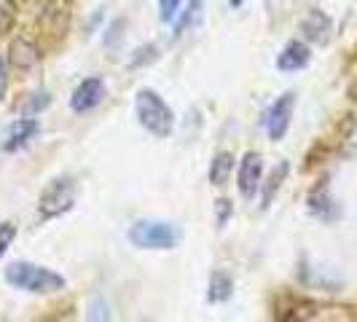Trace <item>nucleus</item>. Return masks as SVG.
<instances>
[{
	"label": "nucleus",
	"instance_id": "f257e3e1",
	"mask_svg": "<svg viewBox=\"0 0 357 322\" xmlns=\"http://www.w3.org/2000/svg\"><path fill=\"white\" fill-rule=\"evenodd\" d=\"M6 282L8 285L19 287V290H27V293H56L65 287V279L52 271V268L36 266V263H27V261H14L6 268Z\"/></svg>",
	"mask_w": 357,
	"mask_h": 322
},
{
	"label": "nucleus",
	"instance_id": "f03ea898",
	"mask_svg": "<svg viewBox=\"0 0 357 322\" xmlns=\"http://www.w3.org/2000/svg\"><path fill=\"white\" fill-rule=\"evenodd\" d=\"M129 239L135 247L140 250H172L178 247L183 233L175 223H164V220H140L129 229Z\"/></svg>",
	"mask_w": 357,
	"mask_h": 322
},
{
	"label": "nucleus",
	"instance_id": "7ed1b4c3",
	"mask_svg": "<svg viewBox=\"0 0 357 322\" xmlns=\"http://www.w3.org/2000/svg\"><path fill=\"white\" fill-rule=\"evenodd\" d=\"M137 118H140V124L153 135V137H169V132H172V124H175V116H172V110L169 105L161 100L156 91L151 89H143L137 91Z\"/></svg>",
	"mask_w": 357,
	"mask_h": 322
},
{
	"label": "nucleus",
	"instance_id": "20e7f679",
	"mask_svg": "<svg viewBox=\"0 0 357 322\" xmlns=\"http://www.w3.org/2000/svg\"><path fill=\"white\" fill-rule=\"evenodd\" d=\"M277 317L285 322H293V320H301V322L355 320L352 309H347V306H333V304H317V301H296L293 306H285Z\"/></svg>",
	"mask_w": 357,
	"mask_h": 322
},
{
	"label": "nucleus",
	"instance_id": "39448f33",
	"mask_svg": "<svg viewBox=\"0 0 357 322\" xmlns=\"http://www.w3.org/2000/svg\"><path fill=\"white\" fill-rule=\"evenodd\" d=\"M73 204H75V183L70 178H56L43 188V194L38 199V213L43 220H49L68 213Z\"/></svg>",
	"mask_w": 357,
	"mask_h": 322
},
{
	"label": "nucleus",
	"instance_id": "423d86ee",
	"mask_svg": "<svg viewBox=\"0 0 357 322\" xmlns=\"http://www.w3.org/2000/svg\"><path fill=\"white\" fill-rule=\"evenodd\" d=\"M293 105H296V94L287 91V94H282L274 105L268 107L266 132L271 140H282L287 135V126H290V118H293Z\"/></svg>",
	"mask_w": 357,
	"mask_h": 322
},
{
	"label": "nucleus",
	"instance_id": "0eeeda50",
	"mask_svg": "<svg viewBox=\"0 0 357 322\" xmlns=\"http://www.w3.org/2000/svg\"><path fill=\"white\" fill-rule=\"evenodd\" d=\"M261 178H264V159L261 153H245V159L239 161V175H236V185L242 191V197H255V191L261 188Z\"/></svg>",
	"mask_w": 357,
	"mask_h": 322
},
{
	"label": "nucleus",
	"instance_id": "6e6552de",
	"mask_svg": "<svg viewBox=\"0 0 357 322\" xmlns=\"http://www.w3.org/2000/svg\"><path fill=\"white\" fill-rule=\"evenodd\" d=\"M105 97V84L100 78H86L84 84H78V89L73 91L70 105L75 113H86L91 107H97Z\"/></svg>",
	"mask_w": 357,
	"mask_h": 322
},
{
	"label": "nucleus",
	"instance_id": "1a4fd4ad",
	"mask_svg": "<svg viewBox=\"0 0 357 322\" xmlns=\"http://www.w3.org/2000/svg\"><path fill=\"white\" fill-rule=\"evenodd\" d=\"M8 62L22 72L33 70L38 62H40V49H38L30 38H17L11 43V49H8Z\"/></svg>",
	"mask_w": 357,
	"mask_h": 322
},
{
	"label": "nucleus",
	"instance_id": "9d476101",
	"mask_svg": "<svg viewBox=\"0 0 357 322\" xmlns=\"http://www.w3.org/2000/svg\"><path fill=\"white\" fill-rule=\"evenodd\" d=\"M38 121L36 118H19L14 124L8 126V132L3 135V151H17L22 145L27 143V140H33L38 135Z\"/></svg>",
	"mask_w": 357,
	"mask_h": 322
},
{
	"label": "nucleus",
	"instance_id": "9b49d317",
	"mask_svg": "<svg viewBox=\"0 0 357 322\" xmlns=\"http://www.w3.org/2000/svg\"><path fill=\"white\" fill-rule=\"evenodd\" d=\"M309 59H312V54H309V46L301 43V40H290L282 54L277 56V68L285 72H293V70H301L309 65Z\"/></svg>",
	"mask_w": 357,
	"mask_h": 322
},
{
	"label": "nucleus",
	"instance_id": "f8f14e48",
	"mask_svg": "<svg viewBox=\"0 0 357 322\" xmlns=\"http://www.w3.org/2000/svg\"><path fill=\"white\" fill-rule=\"evenodd\" d=\"M301 30L312 43H325L331 36V19L322 11H309V17L301 22Z\"/></svg>",
	"mask_w": 357,
	"mask_h": 322
},
{
	"label": "nucleus",
	"instance_id": "ddd939ff",
	"mask_svg": "<svg viewBox=\"0 0 357 322\" xmlns=\"http://www.w3.org/2000/svg\"><path fill=\"white\" fill-rule=\"evenodd\" d=\"M231 172H234V153L220 151V153L213 159V164H210V183L220 188V185H226V183H229Z\"/></svg>",
	"mask_w": 357,
	"mask_h": 322
},
{
	"label": "nucleus",
	"instance_id": "4468645a",
	"mask_svg": "<svg viewBox=\"0 0 357 322\" xmlns=\"http://www.w3.org/2000/svg\"><path fill=\"white\" fill-rule=\"evenodd\" d=\"M234 293V282L226 271H215L213 279H210V301L213 304H223L229 301Z\"/></svg>",
	"mask_w": 357,
	"mask_h": 322
},
{
	"label": "nucleus",
	"instance_id": "2eb2a0df",
	"mask_svg": "<svg viewBox=\"0 0 357 322\" xmlns=\"http://www.w3.org/2000/svg\"><path fill=\"white\" fill-rule=\"evenodd\" d=\"M287 169H290V167H287V161H282V164L268 175V183H266V188H264V204H261V207H268V204H271L274 194H277V191H280V185L285 183Z\"/></svg>",
	"mask_w": 357,
	"mask_h": 322
},
{
	"label": "nucleus",
	"instance_id": "dca6fc26",
	"mask_svg": "<svg viewBox=\"0 0 357 322\" xmlns=\"http://www.w3.org/2000/svg\"><path fill=\"white\" fill-rule=\"evenodd\" d=\"M341 153H357V116L341 126Z\"/></svg>",
	"mask_w": 357,
	"mask_h": 322
},
{
	"label": "nucleus",
	"instance_id": "f3484780",
	"mask_svg": "<svg viewBox=\"0 0 357 322\" xmlns=\"http://www.w3.org/2000/svg\"><path fill=\"white\" fill-rule=\"evenodd\" d=\"M331 204H333V201L328 199V191H325V188H317V191L309 197V210H312L314 215H320V217H325V220H328V217H333V215L328 213V210H331Z\"/></svg>",
	"mask_w": 357,
	"mask_h": 322
},
{
	"label": "nucleus",
	"instance_id": "a211bd4d",
	"mask_svg": "<svg viewBox=\"0 0 357 322\" xmlns=\"http://www.w3.org/2000/svg\"><path fill=\"white\" fill-rule=\"evenodd\" d=\"M14 27V6L8 0H0V36H6Z\"/></svg>",
	"mask_w": 357,
	"mask_h": 322
},
{
	"label": "nucleus",
	"instance_id": "6ab92c4d",
	"mask_svg": "<svg viewBox=\"0 0 357 322\" xmlns=\"http://www.w3.org/2000/svg\"><path fill=\"white\" fill-rule=\"evenodd\" d=\"M14 236H17V226H14V223H3V226H0V258L11 247Z\"/></svg>",
	"mask_w": 357,
	"mask_h": 322
},
{
	"label": "nucleus",
	"instance_id": "aec40b11",
	"mask_svg": "<svg viewBox=\"0 0 357 322\" xmlns=\"http://www.w3.org/2000/svg\"><path fill=\"white\" fill-rule=\"evenodd\" d=\"M199 14H202V0H191V6L185 8V17H183V22L178 24V36H180V33H185V27H188V24H191Z\"/></svg>",
	"mask_w": 357,
	"mask_h": 322
},
{
	"label": "nucleus",
	"instance_id": "412c9836",
	"mask_svg": "<svg viewBox=\"0 0 357 322\" xmlns=\"http://www.w3.org/2000/svg\"><path fill=\"white\" fill-rule=\"evenodd\" d=\"M159 8H161V19L164 22H172V19L178 17L180 0H159Z\"/></svg>",
	"mask_w": 357,
	"mask_h": 322
},
{
	"label": "nucleus",
	"instance_id": "4be33fe9",
	"mask_svg": "<svg viewBox=\"0 0 357 322\" xmlns=\"http://www.w3.org/2000/svg\"><path fill=\"white\" fill-rule=\"evenodd\" d=\"M6 91H8V65H6V59L0 56V100L6 97Z\"/></svg>",
	"mask_w": 357,
	"mask_h": 322
},
{
	"label": "nucleus",
	"instance_id": "5701e85b",
	"mask_svg": "<svg viewBox=\"0 0 357 322\" xmlns=\"http://www.w3.org/2000/svg\"><path fill=\"white\" fill-rule=\"evenodd\" d=\"M229 210H231V207H229V201H226V199H220V201H218V223H220V226L226 223V217H229Z\"/></svg>",
	"mask_w": 357,
	"mask_h": 322
},
{
	"label": "nucleus",
	"instance_id": "b1692460",
	"mask_svg": "<svg viewBox=\"0 0 357 322\" xmlns=\"http://www.w3.org/2000/svg\"><path fill=\"white\" fill-rule=\"evenodd\" d=\"M245 3H248V0H229L231 8H239V6H245Z\"/></svg>",
	"mask_w": 357,
	"mask_h": 322
},
{
	"label": "nucleus",
	"instance_id": "393cba45",
	"mask_svg": "<svg viewBox=\"0 0 357 322\" xmlns=\"http://www.w3.org/2000/svg\"><path fill=\"white\" fill-rule=\"evenodd\" d=\"M349 97H352V100H355V102H357V84H355V86H352V89H349Z\"/></svg>",
	"mask_w": 357,
	"mask_h": 322
}]
</instances>
